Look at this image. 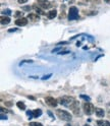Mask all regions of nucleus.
I'll return each instance as SVG.
<instances>
[{"mask_svg":"<svg viewBox=\"0 0 110 126\" xmlns=\"http://www.w3.org/2000/svg\"><path fill=\"white\" fill-rule=\"evenodd\" d=\"M97 125L98 126H110V122H108L106 120H98Z\"/></svg>","mask_w":110,"mask_h":126,"instance_id":"12","label":"nucleus"},{"mask_svg":"<svg viewBox=\"0 0 110 126\" xmlns=\"http://www.w3.org/2000/svg\"><path fill=\"white\" fill-rule=\"evenodd\" d=\"M35 9H36V11H37L39 14H45V12H44V11L41 9V7H36Z\"/></svg>","mask_w":110,"mask_h":126,"instance_id":"16","label":"nucleus"},{"mask_svg":"<svg viewBox=\"0 0 110 126\" xmlns=\"http://www.w3.org/2000/svg\"><path fill=\"white\" fill-rule=\"evenodd\" d=\"M57 15V11L55 10V9H53V10H50L48 13H47V16H48V18L49 19H52V18H54L55 16Z\"/></svg>","mask_w":110,"mask_h":126,"instance_id":"11","label":"nucleus"},{"mask_svg":"<svg viewBox=\"0 0 110 126\" xmlns=\"http://www.w3.org/2000/svg\"><path fill=\"white\" fill-rule=\"evenodd\" d=\"M81 98H82V99H84V100H87V101H90V98H89L88 96H85V94H82V96H81Z\"/></svg>","mask_w":110,"mask_h":126,"instance_id":"21","label":"nucleus"},{"mask_svg":"<svg viewBox=\"0 0 110 126\" xmlns=\"http://www.w3.org/2000/svg\"><path fill=\"white\" fill-rule=\"evenodd\" d=\"M45 102H46V104L48 106H50V107H56L57 106V101L52 97H46Z\"/></svg>","mask_w":110,"mask_h":126,"instance_id":"5","label":"nucleus"},{"mask_svg":"<svg viewBox=\"0 0 110 126\" xmlns=\"http://www.w3.org/2000/svg\"><path fill=\"white\" fill-rule=\"evenodd\" d=\"M56 114H57L58 118H59V119H61V120L70 121V120L73 119V117H72V115H70V113H68L67 111H64V110L58 109L57 111H56Z\"/></svg>","mask_w":110,"mask_h":126,"instance_id":"1","label":"nucleus"},{"mask_svg":"<svg viewBox=\"0 0 110 126\" xmlns=\"http://www.w3.org/2000/svg\"><path fill=\"white\" fill-rule=\"evenodd\" d=\"M28 1V0H18V2L19 3V4H23V3H26Z\"/></svg>","mask_w":110,"mask_h":126,"instance_id":"22","label":"nucleus"},{"mask_svg":"<svg viewBox=\"0 0 110 126\" xmlns=\"http://www.w3.org/2000/svg\"><path fill=\"white\" fill-rule=\"evenodd\" d=\"M15 15H17V16H21V15H22V12H20V11H17V12H15Z\"/></svg>","mask_w":110,"mask_h":126,"instance_id":"25","label":"nucleus"},{"mask_svg":"<svg viewBox=\"0 0 110 126\" xmlns=\"http://www.w3.org/2000/svg\"><path fill=\"white\" fill-rule=\"evenodd\" d=\"M17 106H18V109H20V110H26V105L23 104L22 102H18Z\"/></svg>","mask_w":110,"mask_h":126,"instance_id":"15","label":"nucleus"},{"mask_svg":"<svg viewBox=\"0 0 110 126\" xmlns=\"http://www.w3.org/2000/svg\"><path fill=\"white\" fill-rule=\"evenodd\" d=\"M15 25L18 27H25L26 25H28V18L26 17H20L18 19L15 20Z\"/></svg>","mask_w":110,"mask_h":126,"instance_id":"8","label":"nucleus"},{"mask_svg":"<svg viewBox=\"0 0 110 126\" xmlns=\"http://www.w3.org/2000/svg\"><path fill=\"white\" fill-rule=\"evenodd\" d=\"M78 18V9L75 6H72L69 8V12H68V19L69 20H74Z\"/></svg>","mask_w":110,"mask_h":126,"instance_id":"3","label":"nucleus"},{"mask_svg":"<svg viewBox=\"0 0 110 126\" xmlns=\"http://www.w3.org/2000/svg\"><path fill=\"white\" fill-rule=\"evenodd\" d=\"M29 99H31V100H33V101H35V98H34V97H32V96H31V97H29Z\"/></svg>","mask_w":110,"mask_h":126,"instance_id":"30","label":"nucleus"},{"mask_svg":"<svg viewBox=\"0 0 110 126\" xmlns=\"http://www.w3.org/2000/svg\"><path fill=\"white\" fill-rule=\"evenodd\" d=\"M78 102L77 101H74L73 102V104L70 106L69 108H70V110L73 112V114H75V115H80V107H78Z\"/></svg>","mask_w":110,"mask_h":126,"instance_id":"6","label":"nucleus"},{"mask_svg":"<svg viewBox=\"0 0 110 126\" xmlns=\"http://www.w3.org/2000/svg\"><path fill=\"white\" fill-rule=\"evenodd\" d=\"M30 126H43V125L41 123H39V122H31Z\"/></svg>","mask_w":110,"mask_h":126,"instance_id":"17","label":"nucleus"},{"mask_svg":"<svg viewBox=\"0 0 110 126\" xmlns=\"http://www.w3.org/2000/svg\"><path fill=\"white\" fill-rule=\"evenodd\" d=\"M83 109H84V112L87 115H91L94 112V110H95L94 106L91 103H87V102H86V103L83 105Z\"/></svg>","mask_w":110,"mask_h":126,"instance_id":"4","label":"nucleus"},{"mask_svg":"<svg viewBox=\"0 0 110 126\" xmlns=\"http://www.w3.org/2000/svg\"><path fill=\"white\" fill-rule=\"evenodd\" d=\"M84 126H90V125H89V124H85Z\"/></svg>","mask_w":110,"mask_h":126,"instance_id":"33","label":"nucleus"},{"mask_svg":"<svg viewBox=\"0 0 110 126\" xmlns=\"http://www.w3.org/2000/svg\"><path fill=\"white\" fill-rule=\"evenodd\" d=\"M15 31H18V30L17 29H10V30H8L9 33H12V32H15Z\"/></svg>","mask_w":110,"mask_h":126,"instance_id":"27","label":"nucleus"},{"mask_svg":"<svg viewBox=\"0 0 110 126\" xmlns=\"http://www.w3.org/2000/svg\"><path fill=\"white\" fill-rule=\"evenodd\" d=\"M65 126H72V125H70L69 123H67V124H65Z\"/></svg>","mask_w":110,"mask_h":126,"instance_id":"32","label":"nucleus"},{"mask_svg":"<svg viewBox=\"0 0 110 126\" xmlns=\"http://www.w3.org/2000/svg\"><path fill=\"white\" fill-rule=\"evenodd\" d=\"M42 114V111L40 109H37V110H34L33 111V117H40Z\"/></svg>","mask_w":110,"mask_h":126,"instance_id":"14","label":"nucleus"},{"mask_svg":"<svg viewBox=\"0 0 110 126\" xmlns=\"http://www.w3.org/2000/svg\"><path fill=\"white\" fill-rule=\"evenodd\" d=\"M95 113H96L97 117H99V118H102V117H104V116H105L104 110H103V109H101V108H96V109H95Z\"/></svg>","mask_w":110,"mask_h":126,"instance_id":"9","label":"nucleus"},{"mask_svg":"<svg viewBox=\"0 0 110 126\" xmlns=\"http://www.w3.org/2000/svg\"><path fill=\"white\" fill-rule=\"evenodd\" d=\"M33 61H31V60H26V61H22V62H20V65H22L23 63H32Z\"/></svg>","mask_w":110,"mask_h":126,"instance_id":"24","label":"nucleus"},{"mask_svg":"<svg viewBox=\"0 0 110 126\" xmlns=\"http://www.w3.org/2000/svg\"><path fill=\"white\" fill-rule=\"evenodd\" d=\"M28 18L30 20H32V21H38L39 20V16H38V15H36V14H29Z\"/></svg>","mask_w":110,"mask_h":126,"instance_id":"13","label":"nucleus"},{"mask_svg":"<svg viewBox=\"0 0 110 126\" xmlns=\"http://www.w3.org/2000/svg\"><path fill=\"white\" fill-rule=\"evenodd\" d=\"M22 8H23V10H25V11H30L31 9H32V8H31V6H23Z\"/></svg>","mask_w":110,"mask_h":126,"instance_id":"20","label":"nucleus"},{"mask_svg":"<svg viewBox=\"0 0 110 126\" xmlns=\"http://www.w3.org/2000/svg\"><path fill=\"white\" fill-rule=\"evenodd\" d=\"M0 22H1V25H8L10 22V18L8 16H0Z\"/></svg>","mask_w":110,"mask_h":126,"instance_id":"10","label":"nucleus"},{"mask_svg":"<svg viewBox=\"0 0 110 126\" xmlns=\"http://www.w3.org/2000/svg\"><path fill=\"white\" fill-rule=\"evenodd\" d=\"M75 100L73 98V97H68V96H64V97H61L59 99V103L62 105V106H64V107H67L69 108L70 106H72L73 104V102Z\"/></svg>","mask_w":110,"mask_h":126,"instance_id":"2","label":"nucleus"},{"mask_svg":"<svg viewBox=\"0 0 110 126\" xmlns=\"http://www.w3.org/2000/svg\"><path fill=\"white\" fill-rule=\"evenodd\" d=\"M1 119H2V120H4V119H5V120H6V119H7V117H6V116H4V115H2V114H1Z\"/></svg>","mask_w":110,"mask_h":126,"instance_id":"28","label":"nucleus"},{"mask_svg":"<svg viewBox=\"0 0 110 126\" xmlns=\"http://www.w3.org/2000/svg\"><path fill=\"white\" fill-rule=\"evenodd\" d=\"M104 1H105L106 3H108V4H110V0H104Z\"/></svg>","mask_w":110,"mask_h":126,"instance_id":"31","label":"nucleus"},{"mask_svg":"<svg viewBox=\"0 0 110 126\" xmlns=\"http://www.w3.org/2000/svg\"><path fill=\"white\" fill-rule=\"evenodd\" d=\"M67 53H69V51H60V52H58V54H60V55H63V54H67Z\"/></svg>","mask_w":110,"mask_h":126,"instance_id":"23","label":"nucleus"},{"mask_svg":"<svg viewBox=\"0 0 110 126\" xmlns=\"http://www.w3.org/2000/svg\"><path fill=\"white\" fill-rule=\"evenodd\" d=\"M10 13H11V11L9 9H6V10L2 11V14H6V15H10Z\"/></svg>","mask_w":110,"mask_h":126,"instance_id":"18","label":"nucleus"},{"mask_svg":"<svg viewBox=\"0 0 110 126\" xmlns=\"http://www.w3.org/2000/svg\"><path fill=\"white\" fill-rule=\"evenodd\" d=\"M48 114H49V116H50L51 118H53V115H52V113H51L50 111H48Z\"/></svg>","mask_w":110,"mask_h":126,"instance_id":"29","label":"nucleus"},{"mask_svg":"<svg viewBox=\"0 0 110 126\" xmlns=\"http://www.w3.org/2000/svg\"><path fill=\"white\" fill-rule=\"evenodd\" d=\"M109 116H110V110H109Z\"/></svg>","mask_w":110,"mask_h":126,"instance_id":"34","label":"nucleus"},{"mask_svg":"<svg viewBox=\"0 0 110 126\" xmlns=\"http://www.w3.org/2000/svg\"><path fill=\"white\" fill-rule=\"evenodd\" d=\"M5 105H7V106H8V107H11L12 103H11V102H6V103H5Z\"/></svg>","mask_w":110,"mask_h":126,"instance_id":"26","label":"nucleus"},{"mask_svg":"<svg viewBox=\"0 0 110 126\" xmlns=\"http://www.w3.org/2000/svg\"><path fill=\"white\" fill-rule=\"evenodd\" d=\"M38 5L41 7V8L43 9H46V8H49V7L51 6L50 2L48 1V0H38Z\"/></svg>","mask_w":110,"mask_h":126,"instance_id":"7","label":"nucleus"},{"mask_svg":"<svg viewBox=\"0 0 110 126\" xmlns=\"http://www.w3.org/2000/svg\"><path fill=\"white\" fill-rule=\"evenodd\" d=\"M86 1L91 3H100V0H86Z\"/></svg>","mask_w":110,"mask_h":126,"instance_id":"19","label":"nucleus"}]
</instances>
